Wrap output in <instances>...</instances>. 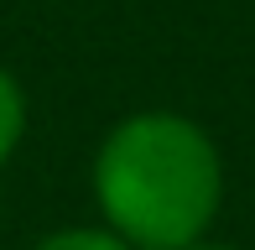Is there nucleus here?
Here are the masks:
<instances>
[{
	"label": "nucleus",
	"instance_id": "nucleus-1",
	"mask_svg": "<svg viewBox=\"0 0 255 250\" xmlns=\"http://www.w3.org/2000/svg\"><path fill=\"white\" fill-rule=\"evenodd\" d=\"M94 193L110 230L130 250H188L219 214L224 167L188 115L146 110L104 135Z\"/></svg>",
	"mask_w": 255,
	"mask_h": 250
},
{
	"label": "nucleus",
	"instance_id": "nucleus-2",
	"mask_svg": "<svg viewBox=\"0 0 255 250\" xmlns=\"http://www.w3.org/2000/svg\"><path fill=\"white\" fill-rule=\"evenodd\" d=\"M21 130H26V99H21V84L0 68V162L16 151Z\"/></svg>",
	"mask_w": 255,
	"mask_h": 250
},
{
	"label": "nucleus",
	"instance_id": "nucleus-3",
	"mask_svg": "<svg viewBox=\"0 0 255 250\" xmlns=\"http://www.w3.org/2000/svg\"><path fill=\"white\" fill-rule=\"evenodd\" d=\"M31 250H130L115 230H57V235H42Z\"/></svg>",
	"mask_w": 255,
	"mask_h": 250
},
{
	"label": "nucleus",
	"instance_id": "nucleus-4",
	"mask_svg": "<svg viewBox=\"0 0 255 250\" xmlns=\"http://www.w3.org/2000/svg\"><path fill=\"white\" fill-rule=\"evenodd\" d=\"M188 250H229V245H208V240H198V245H188Z\"/></svg>",
	"mask_w": 255,
	"mask_h": 250
}]
</instances>
